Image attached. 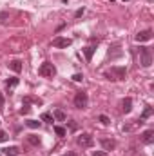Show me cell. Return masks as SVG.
I'll list each match as a JSON object with an SVG mask.
<instances>
[{
  "label": "cell",
  "mask_w": 154,
  "mask_h": 156,
  "mask_svg": "<svg viewBox=\"0 0 154 156\" xmlns=\"http://www.w3.org/2000/svg\"><path fill=\"white\" fill-rule=\"evenodd\" d=\"M131 109H132V100L131 98H123L121 100V111L123 113H131Z\"/></svg>",
  "instance_id": "cell-10"
},
{
  "label": "cell",
  "mask_w": 154,
  "mask_h": 156,
  "mask_svg": "<svg viewBox=\"0 0 154 156\" xmlns=\"http://www.w3.org/2000/svg\"><path fill=\"white\" fill-rule=\"evenodd\" d=\"M142 140H143L145 144H151V142L154 140V131H152V129H149V131H145V133L142 134Z\"/></svg>",
  "instance_id": "cell-11"
},
{
  "label": "cell",
  "mask_w": 154,
  "mask_h": 156,
  "mask_svg": "<svg viewBox=\"0 0 154 156\" xmlns=\"http://www.w3.org/2000/svg\"><path fill=\"white\" fill-rule=\"evenodd\" d=\"M78 145H80V147H91V145H93V136L87 134V133L80 134V136H78Z\"/></svg>",
  "instance_id": "cell-5"
},
{
  "label": "cell",
  "mask_w": 154,
  "mask_h": 156,
  "mask_svg": "<svg viewBox=\"0 0 154 156\" xmlns=\"http://www.w3.org/2000/svg\"><path fill=\"white\" fill-rule=\"evenodd\" d=\"M53 118H54V120H58V122H64V120H65V113L58 109V111H54V113H53Z\"/></svg>",
  "instance_id": "cell-14"
},
{
  "label": "cell",
  "mask_w": 154,
  "mask_h": 156,
  "mask_svg": "<svg viewBox=\"0 0 154 156\" xmlns=\"http://www.w3.org/2000/svg\"><path fill=\"white\" fill-rule=\"evenodd\" d=\"M94 49H96L94 45H89V47H85V49H83V53H85V58H87V60H91V58H93Z\"/></svg>",
  "instance_id": "cell-13"
},
{
  "label": "cell",
  "mask_w": 154,
  "mask_h": 156,
  "mask_svg": "<svg viewBox=\"0 0 154 156\" xmlns=\"http://www.w3.org/2000/svg\"><path fill=\"white\" fill-rule=\"evenodd\" d=\"M27 127H31V129H38L40 122H37V120H27Z\"/></svg>",
  "instance_id": "cell-17"
},
{
  "label": "cell",
  "mask_w": 154,
  "mask_h": 156,
  "mask_svg": "<svg viewBox=\"0 0 154 156\" xmlns=\"http://www.w3.org/2000/svg\"><path fill=\"white\" fill-rule=\"evenodd\" d=\"M98 120H100V122H102L103 125H109V122H111V120L105 116V115H100V116H98Z\"/></svg>",
  "instance_id": "cell-21"
},
{
  "label": "cell",
  "mask_w": 154,
  "mask_h": 156,
  "mask_svg": "<svg viewBox=\"0 0 154 156\" xmlns=\"http://www.w3.org/2000/svg\"><path fill=\"white\" fill-rule=\"evenodd\" d=\"M11 156H16V154H11Z\"/></svg>",
  "instance_id": "cell-29"
},
{
  "label": "cell",
  "mask_w": 154,
  "mask_h": 156,
  "mask_svg": "<svg viewBox=\"0 0 154 156\" xmlns=\"http://www.w3.org/2000/svg\"><path fill=\"white\" fill-rule=\"evenodd\" d=\"M87 102H89V98H87V93H85V91L76 93V96H75V107L85 109V107H87Z\"/></svg>",
  "instance_id": "cell-4"
},
{
  "label": "cell",
  "mask_w": 154,
  "mask_h": 156,
  "mask_svg": "<svg viewBox=\"0 0 154 156\" xmlns=\"http://www.w3.org/2000/svg\"><path fill=\"white\" fill-rule=\"evenodd\" d=\"M127 75V69L125 67H111V71L105 73V76L109 80H123Z\"/></svg>",
  "instance_id": "cell-3"
},
{
  "label": "cell",
  "mask_w": 154,
  "mask_h": 156,
  "mask_svg": "<svg viewBox=\"0 0 154 156\" xmlns=\"http://www.w3.org/2000/svg\"><path fill=\"white\" fill-rule=\"evenodd\" d=\"M0 109H4V96H2V93H0Z\"/></svg>",
  "instance_id": "cell-27"
},
{
  "label": "cell",
  "mask_w": 154,
  "mask_h": 156,
  "mask_svg": "<svg viewBox=\"0 0 154 156\" xmlns=\"http://www.w3.org/2000/svg\"><path fill=\"white\" fill-rule=\"evenodd\" d=\"M38 75L44 76V78H53L56 75V67H54L53 64H49V62H44L38 69Z\"/></svg>",
  "instance_id": "cell-2"
},
{
  "label": "cell",
  "mask_w": 154,
  "mask_h": 156,
  "mask_svg": "<svg viewBox=\"0 0 154 156\" xmlns=\"http://www.w3.org/2000/svg\"><path fill=\"white\" fill-rule=\"evenodd\" d=\"M4 151H5V154H7V156L16 154V153H18V149H16V147H9V149H4Z\"/></svg>",
  "instance_id": "cell-20"
},
{
  "label": "cell",
  "mask_w": 154,
  "mask_h": 156,
  "mask_svg": "<svg viewBox=\"0 0 154 156\" xmlns=\"http://www.w3.org/2000/svg\"><path fill=\"white\" fill-rule=\"evenodd\" d=\"M100 144H102V147H103V151H113L116 147V142L114 140H107V138H103V140H100Z\"/></svg>",
  "instance_id": "cell-8"
},
{
  "label": "cell",
  "mask_w": 154,
  "mask_h": 156,
  "mask_svg": "<svg viewBox=\"0 0 154 156\" xmlns=\"http://www.w3.org/2000/svg\"><path fill=\"white\" fill-rule=\"evenodd\" d=\"M93 156H107V153H105V151H94Z\"/></svg>",
  "instance_id": "cell-23"
},
{
  "label": "cell",
  "mask_w": 154,
  "mask_h": 156,
  "mask_svg": "<svg viewBox=\"0 0 154 156\" xmlns=\"http://www.w3.org/2000/svg\"><path fill=\"white\" fill-rule=\"evenodd\" d=\"M152 38V31L151 29H145V31H140L138 35H136V40L138 42H147V40Z\"/></svg>",
  "instance_id": "cell-7"
},
{
  "label": "cell",
  "mask_w": 154,
  "mask_h": 156,
  "mask_svg": "<svg viewBox=\"0 0 154 156\" xmlns=\"http://www.w3.org/2000/svg\"><path fill=\"white\" fill-rule=\"evenodd\" d=\"M138 51H140V64H142L143 67H151V64H152L151 49H149V47H140Z\"/></svg>",
  "instance_id": "cell-1"
},
{
  "label": "cell",
  "mask_w": 154,
  "mask_h": 156,
  "mask_svg": "<svg viewBox=\"0 0 154 156\" xmlns=\"http://www.w3.org/2000/svg\"><path fill=\"white\" fill-rule=\"evenodd\" d=\"M7 66H9V69L15 71V73H20V71H22V62H20V60H11Z\"/></svg>",
  "instance_id": "cell-9"
},
{
  "label": "cell",
  "mask_w": 154,
  "mask_h": 156,
  "mask_svg": "<svg viewBox=\"0 0 154 156\" xmlns=\"http://www.w3.org/2000/svg\"><path fill=\"white\" fill-rule=\"evenodd\" d=\"M71 44H73L71 38H64V37H56V38L53 40V45H54V47H60V49H62V47H69Z\"/></svg>",
  "instance_id": "cell-6"
},
{
  "label": "cell",
  "mask_w": 154,
  "mask_h": 156,
  "mask_svg": "<svg viewBox=\"0 0 154 156\" xmlns=\"http://www.w3.org/2000/svg\"><path fill=\"white\" fill-rule=\"evenodd\" d=\"M42 122L53 123V122H54V118H53V115H49V113H44V115H42Z\"/></svg>",
  "instance_id": "cell-16"
},
{
  "label": "cell",
  "mask_w": 154,
  "mask_h": 156,
  "mask_svg": "<svg viewBox=\"0 0 154 156\" xmlns=\"http://www.w3.org/2000/svg\"><path fill=\"white\" fill-rule=\"evenodd\" d=\"M5 83H7V87H15V85H18V78H11V80H7Z\"/></svg>",
  "instance_id": "cell-19"
},
{
  "label": "cell",
  "mask_w": 154,
  "mask_h": 156,
  "mask_svg": "<svg viewBox=\"0 0 154 156\" xmlns=\"http://www.w3.org/2000/svg\"><path fill=\"white\" fill-rule=\"evenodd\" d=\"M73 80H75V82H82V80H83V76H82L80 73H76V75L73 76Z\"/></svg>",
  "instance_id": "cell-24"
},
{
  "label": "cell",
  "mask_w": 154,
  "mask_h": 156,
  "mask_svg": "<svg viewBox=\"0 0 154 156\" xmlns=\"http://www.w3.org/2000/svg\"><path fill=\"white\" fill-rule=\"evenodd\" d=\"M27 142H29L31 145H40V138L37 134H29V136H27Z\"/></svg>",
  "instance_id": "cell-15"
},
{
  "label": "cell",
  "mask_w": 154,
  "mask_h": 156,
  "mask_svg": "<svg viewBox=\"0 0 154 156\" xmlns=\"http://www.w3.org/2000/svg\"><path fill=\"white\" fill-rule=\"evenodd\" d=\"M83 13H85V9H83V7H82V9H78L76 13H75V16H82V15H83Z\"/></svg>",
  "instance_id": "cell-26"
},
{
  "label": "cell",
  "mask_w": 154,
  "mask_h": 156,
  "mask_svg": "<svg viewBox=\"0 0 154 156\" xmlns=\"http://www.w3.org/2000/svg\"><path fill=\"white\" fill-rule=\"evenodd\" d=\"M54 133H56L58 136H65V129H64V127H60V125H56V127H54Z\"/></svg>",
  "instance_id": "cell-18"
},
{
  "label": "cell",
  "mask_w": 154,
  "mask_h": 156,
  "mask_svg": "<svg viewBox=\"0 0 154 156\" xmlns=\"http://www.w3.org/2000/svg\"><path fill=\"white\" fill-rule=\"evenodd\" d=\"M5 140H7V134L4 131H0V142H5Z\"/></svg>",
  "instance_id": "cell-25"
},
{
  "label": "cell",
  "mask_w": 154,
  "mask_h": 156,
  "mask_svg": "<svg viewBox=\"0 0 154 156\" xmlns=\"http://www.w3.org/2000/svg\"><path fill=\"white\" fill-rule=\"evenodd\" d=\"M152 113H154V111H152V107H149V105H147V107H145V111H143V115L140 116V120H138V122H140V123H143V122H145L147 118L151 116Z\"/></svg>",
  "instance_id": "cell-12"
},
{
  "label": "cell",
  "mask_w": 154,
  "mask_h": 156,
  "mask_svg": "<svg viewBox=\"0 0 154 156\" xmlns=\"http://www.w3.org/2000/svg\"><path fill=\"white\" fill-rule=\"evenodd\" d=\"M20 113H22V115H27V113H29V105H27V104H24V107L20 109Z\"/></svg>",
  "instance_id": "cell-22"
},
{
  "label": "cell",
  "mask_w": 154,
  "mask_h": 156,
  "mask_svg": "<svg viewBox=\"0 0 154 156\" xmlns=\"http://www.w3.org/2000/svg\"><path fill=\"white\" fill-rule=\"evenodd\" d=\"M62 156H73V154H71V153H67V154H62Z\"/></svg>",
  "instance_id": "cell-28"
}]
</instances>
